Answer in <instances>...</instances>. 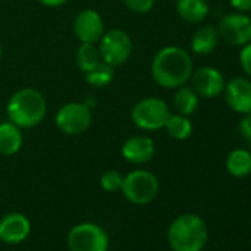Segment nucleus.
Segmentation results:
<instances>
[{"label": "nucleus", "instance_id": "24", "mask_svg": "<svg viewBox=\"0 0 251 251\" xmlns=\"http://www.w3.org/2000/svg\"><path fill=\"white\" fill-rule=\"evenodd\" d=\"M123 2L126 8L135 14H148L154 8L157 0H123Z\"/></svg>", "mask_w": 251, "mask_h": 251}, {"label": "nucleus", "instance_id": "23", "mask_svg": "<svg viewBox=\"0 0 251 251\" xmlns=\"http://www.w3.org/2000/svg\"><path fill=\"white\" fill-rule=\"evenodd\" d=\"M124 176L117 170H108L100 176V188L106 192H117L121 191Z\"/></svg>", "mask_w": 251, "mask_h": 251}, {"label": "nucleus", "instance_id": "7", "mask_svg": "<svg viewBox=\"0 0 251 251\" xmlns=\"http://www.w3.org/2000/svg\"><path fill=\"white\" fill-rule=\"evenodd\" d=\"M92 121V108H89L84 102H68L62 105L55 115L56 127L68 136H77L87 132Z\"/></svg>", "mask_w": 251, "mask_h": 251}, {"label": "nucleus", "instance_id": "17", "mask_svg": "<svg viewBox=\"0 0 251 251\" xmlns=\"http://www.w3.org/2000/svg\"><path fill=\"white\" fill-rule=\"evenodd\" d=\"M208 11L207 0H176L177 15L189 24L202 23L207 18Z\"/></svg>", "mask_w": 251, "mask_h": 251}, {"label": "nucleus", "instance_id": "8", "mask_svg": "<svg viewBox=\"0 0 251 251\" xmlns=\"http://www.w3.org/2000/svg\"><path fill=\"white\" fill-rule=\"evenodd\" d=\"M70 251H108V233L95 223H80L67 236Z\"/></svg>", "mask_w": 251, "mask_h": 251}, {"label": "nucleus", "instance_id": "26", "mask_svg": "<svg viewBox=\"0 0 251 251\" xmlns=\"http://www.w3.org/2000/svg\"><path fill=\"white\" fill-rule=\"evenodd\" d=\"M238 130H239V135L245 141L251 139V109L242 114V118L239 120V124H238Z\"/></svg>", "mask_w": 251, "mask_h": 251}, {"label": "nucleus", "instance_id": "1", "mask_svg": "<svg viewBox=\"0 0 251 251\" xmlns=\"http://www.w3.org/2000/svg\"><path fill=\"white\" fill-rule=\"evenodd\" d=\"M194 62L189 52L180 46L161 48L151 62V75L163 89H177L191 80Z\"/></svg>", "mask_w": 251, "mask_h": 251}, {"label": "nucleus", "instance_id": "18", "mask_svg": "<svg viewBox=\"0 0 251 251\" xmlns=\"http://www.w3.org/2000/svg\"><path fill=\"white\" fill-rule=\"evenodd\" d=\"M226 170L233 177H247L251 175V152L250 150L236 148L227 154Z\"/></svg>", "mask_w": 251, "mask_h": 251}, {"label": "nucleus", "instance_id": "11", "mask_svg": "<svg viewBox=\"0 0 251 251\" xmlns=\"http://www.w3.org/2000/svg\"><path fill=\"white\" fill-rule=\"evenodd\" d=\"M73 30L80 43H98L105 33V24L99 12L95 9H84L77 14Z\"/></svg>", "mask_w": 251, "mask_h": 251}, {"label": "nucleus", "instance_id": "27", "mask_svg": "<svg viewBox=\"0 0 251 251\" xmlns=\"http://www.w3.org/2000/svg\"><path fill=\"white\" fill-rule=\"evenodd\" d=\"M229 2L235 12L247 14L251 11V0H229Z\"/></svg>", "mask_w": 251, "mask_h": 251}, {"label": "nucleus", "instance_id": "16", "mask_svg": "<svg viewBox=\"0 0 251 251\" xmlns=\"http://www.w3.org/2000/svg\"><path fill=\"white\" fill-rule=\"evenodd\" d=\"M220 36L216 27L202 25L194 33L191 39V49L197 55H208L217 48Z\"/></svg>", "mask_w": 251, "mask_h": 251}, {"label": "nucleus", "instance_id": "28", "mask_svg": "<svg viewBox=\"0 0 251 251\" xmlns=\"http://www.w3.org/2000/svg\"><path fill=\"white\" fill-rule=\"evenodd\" d=\"M39 2L48 8H59V6L65 5L68 0H39Z\"/></svg>", "mask_w": 251, "mask_h": 251}, {"label": "nucleus", "instance_id": "30", "mask_svg": "<svg viewBox=\"0 0 251 251\" xmlns=\"http://www.w3.org/2000/svg\"><path fill=\"white\" fill-rule=\"evenodd\" d=\"M248 144H250V152H251V139L248 141Z\"/></svg>", "mask_w": 251, "mask_h": 251}, {"label": "nucleus", "instance_id": "12", "mask_svg": "<svg viewBox=\"0 0 251 251\" xmlns=\"http://www.w3.org/2000/svg\"><path fill=\"white\" fill-rule=\"evenodd\" d=\"M223 93L225 100L232 111L245 114L251 109V80L245 77H233L225 84Z\"/></svg>", "mask_w": 251, "mask_h": 251}, {"label": "nucleus", "instance_id": "15", "mask_svg": "<svg viewBox=\"0 0 251 251\" xmlns=\"http://www.w3.org/2000/svg\"><path fill=\"white\" fill-rule=\"evenodd\" d=\"M24 144L23 129L12 121L0 123V154L12 157L18 154Z\"/></svg>", "mask_w": 251, "mask_h": 251}, {"label": "nucleus", "instance_id": "25", "mask_svg": "<svg viewBox=\"0 0 251 251\" xmlns=\"http://www.w3.org/2000/svg\"><path fill=\"white\" fill-rule=\"evenodd\" d=\"M239 64L244 73L251 78V42L244 45L239 52Z\"/></svg>", "mask_w": 251, "mask_h": 251}, {"label": "nucleus", "instance_id": "9", "mask_svg": "<svg viewBox=\"0 0 251 251\" xmlns=\"http://www.w3.org/2000/svg\"><path fill=\"white\" fill-rule=\"evenodd\" d=\"M217 31L222 40L232 46L242 48L251 42V17L242 12H233L222 17L217 24Z\"/></svg>", "mask_w": 251, "mask_h": 251}, {"label": "nucleus", "instance_id": "13", "mask_svg": "<svg viewBox=\"0 0 251 251\" xmlns=\"http://www.w3.org/2000/svg\"><path fill=\"white\" fill-rule=\"evenodd\" d=\"M121 155L132 164H147L155 155V144L150 136L136 135L126 139L121 147Z\"/></svg>", "mask_w": 251, "mask_h": 251}, {"label": "nucleus", "instance_id": "4", "mask_svg": "<svg viewBox=\"0 0 251 251\" xmlns=\"http://www.w3.org/2000/svg\"><path fill=\"white\" fill-rule=\"evenodd\" d=\"M121 192L127 201L136 205H147L157 198L160 182L157 176L148 170H133L124 176Z\"/></svg>", "mask_w": 251, "mask_h": 251}, {"label": "nucleus", "instance_id": "2", "mask_svg": "<svg viewBox=\"0 0 251 251\" xmlns=\"http://www.w3.org/2000/svg\"><path fill=\"white\" fill-rule=\"evenodd\" d=\"M48 112L46 98L33 87H24L15 92L6 106L9 121L21 129H33L39 126Z\"/></svg>", "mask_w": 251, "mask_h": 251}, {"label": "nucleus", "instance_id": "6", "mask_svg": "<svg viewBox=\"0 0 251 251\" xmlns=\"http://www.w3.org/2000/svg\"><path fill=\"white\" fill-rule=\"evenodd\" d=\"M100 59L111 67H120L126 64L133 53V42L124 30L112 28L103 33L98 42Z\"/></svg>", "mask_w": 251, "mask_h": 251}, {"label": "nucleus", "instance_id": "14", "mask_svg": "<svg viewBox=\"0 0 251 251\" xmlns=\"http://www.w3.org/2000/svg\"><path fill=\"white\" fill-rule=\"evenodd\" d=\"M31 232V223L21 213H9L0 220V241L5 244H20Z\"/></svg>", "mask_w": 251, "mask_h": 251}, {"label": "nucleus", "instance_id": "10", "mask_svg": "<svg viewBox=\"0 0 251 251\" xmlns=\"http://www.w3.org/2000/svg\"><path fill=\"white\" fill-rule=\"evenodd\" d=\"M225 77L214 67H201L194 70L191 75V87L198 93L200 98L214 99L223 93L225 89Z\"/></svg>", "mask_w": 251, "mask_h": 251}, {"label": "nucleus", "instance_id": "3", "mask_svg": "<svg viewBox=\"0 0 251 251\" xmlns=\"http://www.w3.org/2000/svg\"><path fill=\"white\" fill-rule=\"evenodd\" d=\"M208 239L205 222L197 214L176 217L167 230V241L173 251H201Z\"/></svg>", "mask_w": 251, "mask_h": 251}, {"label": "nucleus", "instance_id": "19", "mask_svg": "<svg viewBox=\"0 0 251 251\" xmlns=\"http://www.w3.org/2000/svg\"><path fill=\"white\" fill-rule=\"evenodd\" d=\"M173 105L179 114L183 115H192L198 106H200V96L198 93L191 87V86H180L176 89L175 98H173Z\"/></svg>", "mask_w": 251, "mask_h": 251}, {"label": "nucleus", "instance_id": "22", "mask_svg": "<svg viewBox=\"0 0 251 251\" xmlns=\"http://www.w3.org/2000/svg\"><path fill=\"white\" fill-rule=\"evenodd\" d=\"M86 81L93 87H105L112 83L115 77V68L108 65L106 62L100 61L98 65H95L92 70L83 73Z\"/></svg>", "mask_w": 251, "mask_h": 251}, {"label": "nucleus", "instance_id": "5", "mask_svg": "<svg viewBox=\"0 0 251 251\" xmlns=\"http://www.w3.org/2000/svg\"><path fill=\"white\" fill-rule=\"evenodd\" d=\"M169 105L155 96L144 98L139 102L135 103L132 108V121L141 130L147 132H155L160 129H164L166 121L170 115Z\"/></svg>", "mask_w": 251, "mask_h": 251}, {"label": "nucleus", "instance_id": "21", "mask_svg": "<svg viewBox=\"0 0 251 251\" xmlns=\"http://www.w3.org/2000/svg\"><path fill=\"white\" fill-rule=\"evenodd\" d=\"M100 61L102 59H100L98 43H80V46L75 52V62H77V67L83 73L92 70Z\"/></svg>", "mask_w": 251, "mask_h": 251}, {"label": "nucleus", "instance_id": "20", "mask_svg": "<svg viewBox=\"0 0 251 251\" xmlns=\"http://www.w3.org/2000/svg\"><path fill=\"white\" fill-rule=\"evenodd\" d=\"M164 129H166V132H167V135L170 138H173L176 141H185L192 135L194 124H192V121L189 120L188 115L176 112V114L169 115Z\"/></svg>", "mask_w": 251, "mask_h": 251}, {"label": "nucleus", "instance_id": "29", "mask_svg": "<svg viewBox=\"0 0 251 251\" xmlns=\"http://www.w3.org/2000/svg\"><path fill=\"white\" fill-rule=\"evenodd\" d=\"M2 55H3V48H2V43H0V59H2Z\"/></svg>", "mask_w": 251, "mask_h": 251}]
</instances>
